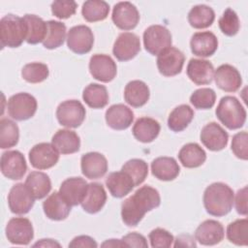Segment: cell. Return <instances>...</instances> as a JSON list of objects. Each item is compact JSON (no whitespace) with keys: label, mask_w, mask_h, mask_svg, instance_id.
Wrapping results in <instances>:
<instances>
[{"label":"cell","mask_w":248,"mask_h":248,"mask_svg":"<svg viewBox=\"0 0 248 248\" xmlns=\"http://www.w3.org/2000/svg\"><path fill=\"white\" fill-rule=\"evenodd\" d=\"M160 203L159 192L151 186H142L122 202V221L129 227H136L146 212L155 209Z\"/></svg>","instance_id":"obj_1"},{"label":"cell","mask_w":248,"mask_h":248,"mask_svg":"<svg viewBox=\"0 0 248 248\" xmlns=\"http://www.w3.org/2000/svg\"><path fill=\"white\" fill-rule=\"evenodd\" d=\"M233 199V191L229 185L223 182H214L204 190L203 205L208 214L221 217L232 210Z\"/></svg>","instance_id":"obj_2"},{"label":"cell","mask_w":248,"mask_h":248,"mask_svg":"<svg viewBox=\"0 0 248 248\" xmlns=\"http://www.w3.org/2000/svg\"><path fill=\"white\" fill-rule=\"evenodd\" d=\"M217 118L230 130L241 128L246 121V110L233 96L223 97L215 110Z\"/></svg>","instance_id":"obj_3"},{"label":"cell","mask_w":248,"mask_h":248,"mask_svg":"<svg viewBox=\"0 0 248 248\" xmlns=\"http://www.w3.org/2000/svg\"><path fill=\"white\" fill-rule=\"evenodd\" d=\"M25 24L22 17L9 14L0 20V41L2 47H18L25 40Z\"/></svg>","instance_id":"obj_4"},{"label":"cell","mask_w":248,"mask_h":248,"mask_svg":"<svg viewBox=\"0 0 248 248\" xmlns=\"http://www.w3.org/2000/svg\"><path fill=\"white\" fill-rule=\"evenodd\" d=\"M171 34L163 25L154 24L143 32V45L147 52L152 55H159L161 52L171 46Z\"/></svg>","instance_id":"obj_5"},{"label":"cell","mask_w":248,"mask_h":248,"mask_svg":"<svg viewBox=\"0 0 248 248\" xmlns=\"http://www.w3.org/2000/svg\"><path fill=\"white\" fill-rule=\"evenodd\" d=\"M37 110V101L29 93L20 92L10 97L8 101V113L17 121L31 118Z\"/></svg>","instance_id":"obj_6"},{"label":"cell","mask_w":248,"mask_h":248,"mask_svg":"<svg viewBox=\"0 0 248 248\" xmlns=\"http://www.w3.org/2000/svg\"><path fill=\"white\" fill-rule=\"evenodd\" d=\"M86 110L78 100L62 102L56 109V117L60 125L67 128H78L85 119Z\"/></svg>","instance_id":"obj_7"},{"label":"cell","mask_w":248,"mask_h":248,"mask_svg":"<svg viewBox=\"0 0 248 248\" xmlns=\"http://www.w3.org/2000/svg\"><path fill=\"white\" fill-rule=\"evenodd\" d=\"M8 240L13 244L27 245L34 237V230L29 219L24 217L12 218L5 229Z\"/></svg>","instance_id":"obj_8"},{"label":"cell","mask_w":248,"mask_h":248,"mask_svg":"<svg viewBox=\"0 0 248 248\" xmlns=\"http://www.w3.org/2000/svg\"><path fill=\"white\" fill-rule=\"evenodd\" d=\"M59 160V152L52 143L41 142L34 145L29 151V161L33 168L46 170L56 165Z\"/></svg>","instance_id":"obj_9"},{"label":"cell","mask_w":248,"mask_h":248,"mask_svg":"<svg viewBox=\"0 0 248 248\" xmlns=\"http://www.w3.org/2000/svg\"><path fill=\"white\" fill-rule=\"evenodd\" d=\"M68 47L77 54L88 53L94 44V35L86 25H76L72 27L67 35Z\"/></svg>","instance_id":"obj_10"},{"label":"cell","mask_w":248,"mask_h":248,"mask_svg":"<svg viewBox=\"0 0 248 248\" xmlns=\"http://www.w3.org/2000/svg\"><path fill=\"white\" fill-rule=\"evenodd\" d=\"M34 202L35 198L25 183H17L11 188L8 195V204L13 213L18 215L28 213L33 207Z\"/></svg>","instance_id":"obj_11"},{"label":"cell","mask_w":248,"mask_h":248,"mask_svg":"<svg viewBox=\"0 0 248 248\" xmlns=\"http://www.w3.org/2000/svg\"><path fill=\"white\" fill-rule=\"evenodd\" d=\"M185 61V56L176 47H169L161 52L157 57V68L161 75L173 77L181 73Z\"/></svg>","instance_id":"obj_12"},{"label":"cell","mask_w":248,"mask_h":248,"mask_svg":"<svg viewBox=\"0 0 248 248\" xmlns=\"http://www.w3.org/2000/svg\"><path fill=\"white\" fill-rule=\"evenodd\" d=\"M0 165L3 175L12 180L21 179L27 170L26 160L23 154L17 150L4 152L1 155Z\"/></svg>","instance_id":"obj_13"},{"label":"cell","mask_w":248,"mask_h":248,"mask_svg":"<svg viewBox=\"0 0 248 248\" xmlns=\"http://www.w3.org/2000/svg\"><path fill=\"white\" fill-rule=\"evenodd\" d=\"M111 19L119 29L132 30L139 23L140 13L131 2H118L113 7Z\"/></svg>","instance_id":"obj_14"},{"label":"cell","mask_w":248,"mask_h":248,"mask_svg":"<svg viewBox=\"0 0 248 248\" xmlns=\"http://www.w3.org/2000/svg\"><path fill=\"white\" fill-rule=\"evenodd\" d=\"M140 50V38L132 32H123L119 34L112 47V53L119 61H128L133 59Z\"/></svg>","instance_id":"obj_15"},{"label":"cell","mask_w":248,"mask_h":248,"mask_svg":"<svg viewBox=\"0 0 248 248\" xmlns=\"http://www.w3.org/2000/svg\"><path fill=\"white\" fill-rule=\"evenodd\" d=\"M91 76L102 82L111 81L117 73V67L113 59L107 54H94L89 61Z\"/></svg>","instance_id":"obj_16"},{"label":"cell","mask_w":248,"mask_h":248,"mask_svg":"<svg viewBox=\"0 0 248 248\" xmlns=\"http://www.w3.org/2000/svg\"><path fill=\"white\" fill-rule=\"evenodd\" d=\"M202 144L211 151H220L224 149L229 140L228 133L216 122L206 124L200 135Z\"/></svg>","instance_id":"obj_17"},{"label":"cell","mask_w":248,"mask_h":248,"mask_svg":"<svg viewBox=\"0 0 248 248\" xmlns=\"http://www.w3.org/2000/svg\"><path fill=\"white\" fill-rule=\"evenodd\" d=\"M82 174L89 179L103 177L108 171V161L99 152H88L83 154L80 159Z\"/></svg>","instance_id":"obj_18"},{"label":"cell","mask_w":248,"mask_h":248,"mask_svg":"<svg viewBox=\"0 0 248 248\" xmlns=\"http://www.w3.org/2000/svg\"><path fill=\"white\" fill-rule=\"evenodd\" d=\"M213 78L215 79L216 85L226 92H235L242 84L240 73L235 67L230 64L219 66L214 72Z\"/></svg>","instance_id":"obj_19"},{"label":"cell","mask_w":248,"mask_h":248,"mask_svg":"<svg viewBox=\"0 0 248 248\" xmlns=\"http://www.w3.org/2000/svg\"><path fill=\"white\" fill-rule=\"evenodd\" d=\"M88 183L81 177H70L65 179L59 188V193L62 198L71 205L76 206L81 203Z\"/></svg>","instance_id":"obj_20"},{"label":"cell","mask_w":248,"mask_h":248,"mask_svg":"<svg viewBox=\"0 0 248 248\" xmlns=\"http://www.w3.org/2000/svg\"><path fill=\"white\" fill-rule=\"evenodd\" d=\"M225 235L223 225L216 220L203 221L195 232V238L202 245H215L220 243Z\"/></svg>","instance_id":"obj_21"},{"label":"cell","mask_w":248,"mask_h":248,"mask_svg":"<svg viewBox=\"0 0 248 248\" xmlns=\"http://www.w3.org/2000/svg\"><path fill=\"white\" fill-rule=\"evenodd\" d=\"M105 117L108 127L113 130L121 131L131 126L134 120V112L129 107L123 104H116L107 109Z\"/></svg>","instance_id":"obj_22"},{"label":"cell","mask_w":248,"mask_h":248,"mask_svg":"<svg viewBox=\"0 0 248 248\" xmlns=\"http://www.w3.org/2000/svg\"><path fill=\"white\" fill-rule=\"evenodd\" d=\"M186 73L188 78L197 85L209 84L214 78V67L207 60L192 58L188 62Z\"/></svg>","instance_id":"obj_23"},{"label":"cell","mask_w":248,"mask_h":248,"mask_svg":"<svg viewBox=\"0 0 248 248\" xmlns=\"http://www.w3.org/2000/svg\"><path fill=\"white\" fill-rule=\"evenodd\" d=\"M190 47L193 54L200 57H209L217 50L218 40L210 31L197 32L191 38Z\"/></svg>","instance_id":"obj_24"},{"label":"cell","mask_w":248,"mask_h":248,"mask_svg":"<svg viewBox=\"0 0 248 248\" xmlns=\"http://www.w3.org/2000/svg\"><path fill=\"white\" fill-rule=\"evenodd\" d=\"M107 202V193L104 186L98 182L89 183L85 196L81 202V207L89 214L99 212Z\"/></svg>","instance_id":"obj_25"},{"label":"cell","mask_w":248,"mask_h":248,"mask_svg":"<svg viewBox=\"0 0 248 248\" xmlns=\"http://www.w3.org/2000/svg\"><path fill=\"white\" fill-rule=\"evenodd\" d=\"M71 207L59 192H53L43 202V209L46 216L54 221L66 219L71 212Z\"/></svg>","instance_id":"obj_26"},{"label":"cell","mask_w":248,"mask_h":248,"mask_svg":"<svg viewBox=\"0 0 248 248\" xmlns=\"http://www.w3.org/2000/svg\"><path fill=\"white\" fill-rule=\"evenodd\" d=\"M106 186L112 197L120 199L127 196L135 187L133 179L123 170L110 172L106 178Z\"/></svg>","instance_id":"obj_27"},{"label":"cell","mask_w":248,"mask_h":248,"mask_svg":"<svg viewBox=\"0 0 248 248\" xmlns=\"http://www.w3.org/2000/svg\"><path fill=\"white\" fill-rule=\"evenodd\" d=\"M151 172L159 180L170 181L177 177L180 168L172 157H158L151 163Z\"/></svg>","instance_id":"obj_28"},{"label":"cell","mask_w":248,"mask_h":248,"mask_svg":"<svg viewBox=\"0 0 248 248\" xmlns=\"http://www.w3.org/2000/svg\"><path fill=\"white\" fill-rule=\"evenodd\" d=\"M51 143L61 154H73L79 150L80 139L76 132L61 129L53 135Z\"/></svg>","instance_id":"obj_29"},{"label":"cell","mask_w":248,"mask_h":248,"mask_svg":"<svg viewBox=\"0 0 248 248\" xmlns=\"http://www.w3.org/2000/svg\"><path fill=\"white\" fill-rule=\"evenodd\" d=\"M150 97V91L145 82L141 80L129 81L124 90V99L133 108L144 106Z\"/></svg>","instance_id":"obj_30"},{"label":"cell","mask_w":248,"mask_h":248,"mask_svg":"<svg viewBox=\"0 0 248 248\" xmlns=\"http://www.w3.org/2000/svg\"><path fill=\"white\" fill-rule=\"evenodd\" d=\"M160 130L161 126L157 120L150 117H140L135 122L132 132L136 140L147 143L158 137Z\"/></svg>","instance_id":"obj_31"},{"label":"cell","mask_w":248,"mask_h":248,"mask_svg":"<svg viewBox=\"0 0 248 248\" xmlns=\"http://www.w3.org/2000/svg\"><path fill=\"white\" fill-rule=\"evenodd\" d=\"M22 18L25 24V41L30 45L43 43L47 31L46 22L36 15H25Z\"/></svg>","instance_id":"obj_32"},{"label":"cell","mask_w":248,"mask_h":248,"mask_svg":"<svg viewBox=\"0 0 248 248\" xmlns=\"http://www.w3.org/2000/svg\"><path fill=\"white\" fill-rule=\"evenodd\" d=\"M178 159L183 167L194 169L202 166L206 160L205 151L196 142H190L181 147Z\"/></svg>","instance_id":"obj_33"},{"label":"cell","mask_w":248,"mask_h":248,"mask_svg":"<svg viewBox=\"0 0 248 248\" xmlns=\"http://www.w3.org/2000/svg\"><path fill=\"white\" fill-rule=\"evenodd\" d=\"M25 185L35 200L44 199L51 190V181L49 176L42 171L30 172L26 177Z\"/></svg>","instance_id":"obj_34"},{"label":"cell","mask_w":248,"mask_h":248,"mask_svg":"<svg viewBox=\"0 0 248 248\" xmlns=\"http://www.w3.org/2000/svg\"><path fill=\"white\" fill-rule=\"evenodd\" d=\"M215 19V13L207 5H196L188 14L190 25L196 29H204L212 25Z\"/></svg>","instance_id":"obj_35"},{"label":"cell","mask_w":248,"mask_h":248,"mask_svg":"<svg viewBox=\"0 0 248 248\" xmlns=\"http://www.w3.org/2000/svg\"><path fill=\"white\" fill-rule=\"evenodd\" d=\"M82 99L92 108H103L108 103L107 87L98 83H90L84 88Z\"/></svg>","instance_id":"obj_36"},{"label":"cell","mask_w":248,"mask_h":248,"mask_svg":"<svg viewBox=\"0 0 248 248\" xmlns=\"http://www.w3.org/2000/svg\"><path fill=\"white\" fill-rule=\"evenodd\" d=\"M193 118L194 110L188 105H180L170 113L168 126L173 132H181L187 128Z\"/></svg>","instance_id":"obj_37"},{"label":"cell","mask_w":248,"mask_h":248,"mask_svg":"<svg viewBox=\"0 0 248 248\" xmlns=\"http://www.w3.org/2000/svg\"><path fill=\"white\" fill-rule=\"evenodd\" d=\"M108 13L109 5L103 0L85 1L81 8L83 18L89 22H96L106 19Z\"/></svg>","instance_id":"obj_38"},{"label":"cell","mask_w":248,"mask_h":248,"mask_svg":"<svg viewBox=\"0 0 248 248\" xmlns=\"http://www.w3.org/2000/svg\"><path fill=\"white\" fill-rule=\"evenodd\" d=\"M47 31L43 42V46L48 49H54L61 46L66 39V25L61 21H46Z\"/></svg>","instance_id":"obj_39"},{"label":"cell","mask_w":248,"mask_h":248,"mask_svg":"<svg viewBox=\"0 0 248 248\" xmlns=\"http://www.w3.org/2000/svg\"><path fill=\"white\" fill-rule=\"evenodd\" d=\"M18 139L17 125L11 119L2 118L0 120V147L2 149L11 148L18 142Z\"/></svg>","instance_id":"obj_40"},{"label":"cell","mask_w":248,"mask_h":248,"mask_svg":"<svg viewBox=\"0 0 248 248\" xmlns=\"http://www.w3.org/2000/svg\"><path fill=\"white\" fill-rule=\"evenodd\" d=\"M227 237L230 242L246 246L248 244V221L247 219H237L229 224L227 228Z\"/></svg>","instance_id":"obj_41"},{"label":"cell","mask_w":248,"mask_h":248,"mask_svg":"<svg viewBox=\"0 0 248 248\" xmlns=\"http://www.w3.org/2000/svg\"><path fill=\"white\" fill-rule=\"evenodd\" d=\"M121 170L125 171L133 179L135 186H138L145 180L148 174V166L141 159H131L122 166Z\"/></svg>","instance_id":"obj_42"},{"label":"cell","mask_w":248,"mask_h":248,"mask_svg":"<svg viewBox=\"0 0 248 248\" xmlns=\"http://www.w3.org/2000/svg\"><path fill=\"white\" fill-rule=\"evenodd\" d=\"M48 67L41 62L26 64L21 70V77L29 83H39L48 78Z\"/></svg>","instance_id":"obj_43"},{"label":"cell","mask_w":248,"mask_h":248,"mask_svg":"<svg viewBox=\"0 0 248 248\" xmlns=\"http://www.w3.org/2000/svg\"><path fill=\"white\" fill-rule=\"evenodd\" d=\"M216 101V93L211 88H200L190 96V103L198 109H209Z\"/></svg>","instance_id":"obj_44"},{"label":"cell","mask_w":248,"mask_h":248,"mask_svg":"<svg viewBox=\"0 0 248 248\" xmlns=\"http://www.w3.org/2000/svg\"><path fill=\"white\" fill-rule=\"evenodd\" d=\"M218 23L222 33L229 37H232L236 35L240 27L238 16L236 13L231 8H228L225 10Z\"/></svg>","instance_id":"obj_45"},{"label":"cell","mask_w":248,"mask_h":248,"mask_svg":"<svg viewBox=\"0 0 248 248\" xmlns=\"http://www.w3.org/2000/svg\"><path fill=\"white\" fill-rule=\"evenodd\" d=\"M150 244L153 248H168L173 242L172 234L165 229L156 228L152 230L148 235Z\"/></svg>","instance_id":"obj_46"},{"label":"cell","mask_w":248,"mask_h":248,"mask_svg":"<svg viewBox=\"0 0 248 248\" xmlns=\"http://www.w3.org/2000/svg\"><path fill=\"white\" fill-rule=\"evenodd\" d=\"M77 3L72 0H57L51 4V13L54 16L65 19L75 15L77 10Z\"/></svg>","instance_id":"obj_47"},{"label":"cell","mask_w":248,"mask_h":248,"mask_svg":"<svg viewBox=\"0 0 248 248\" xmlns=\"http://www.w3.org/2000/svg\"><path fill=\"white\" fill-rule=\"evenodd\" d=\"M247 140H248V136H247L246 131L239 132L232 137V151L237 158H239L241 160L248 159Z\"/></svg>","instance_id":"obj_48"},{"label":"cell","mask_w":248,"mask_h":248,"mask_svg":"<svg viewBox=\"0 0 248 248\" xmlns=\"http://www.w3.org/2000/svg\"><path fill=\"white\" fill-rule=\"evenodd\" d=\"M122 241L125 243L126 247H148L146 238L138 232H130L122 237Z\"/></svg>","instance_id":"obj_49"},{"label":"cell","mask_w":248,"mask_h":248,"mask_svg":"<svg viewBox=\"0 0 248 248\" xmlns=\"http://www.w3.org/2000/svg\"><path fill=\"white\" fill-rule=\"evenodd\" d=\"M247 186H244L242 189L238 190L236 195H235V199H233L234 202V205H235V209L237 211L238 214L240 215H247Z\"/></svg>","instance_id":"obj_50"},{"label":"cell","mask_w":248,"mask_h":248,"mask_svg":"<svg viewBox=\"0 0 248 248\" xmlns=\"http://www.w3.org/2000/svg\"><path fill=\"white\" fill-rule=\"evenodd\" d=\"M98 244L94 238L88 235L76 236L70 243L69 247H97Z\"/></svg>","instance_id":"obj_51"},{"label":"cell","mask_w":248,"mask_h":248,"mask_svg":"<svg viewBox=\"0 0 248 248\" xmlns=\"http://www.w3.org/2000/svg\"><path fill=\"white\" fill-rule=\"evenodd\" d=\"M173 246L174 247H179V246H182V247H185V246L186 247H196V242H195V239L191 235L181 234V235L176 237Z\"/></svg>","instance_id":"obj_52"},{"label":"cell","mask_w":248,"mask_h":248,"mask_svg":"<svg viewBox=\"0 0 248 248\" xmlns=\"http://www.w3.org/2000/svg\"><path fill=\"white\" fill-rule=\"evenodd\" d=\"M34 247H60V244L56 241H54L53 239H41L40 241L36 242L34 245Z\"/></svg>","instance_id":"obj_53"},{"label":"cell","mask_w":248,"mask_h":248,"mask_svg":"<svg viewBox=\"0 0 248 248\" xmlns=\"http://www.w3.org/2000/svg\"><path fill=\"white\" fill-rule=\"evenodd\" d=\"M103 247H126L125 243L122 241V239H108L102 244Z\"/></svg>","instance_id":"obj_54"}]
</instances>
